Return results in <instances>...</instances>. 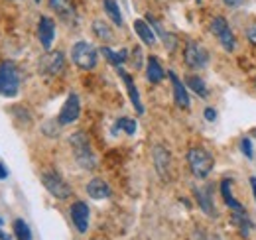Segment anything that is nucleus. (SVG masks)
<instances>
[{
	"label": "nucleus",
	"instance_id": "423d86ee",
	"mask_svg": "<svg viewBox=\"0 0 256 240\" xmlns=\"http://www.w3.org/2000/svg\"><path fill=\"white\" fill-rule=\"evenodd\" d=\"M211 32L215 34V38L221 42V46H223L226 52H234L236 40H234V34H232L230 26L226 24V20H224L223 16H215V18H213V22H211Z\"/></svg>",
	"mask_w": 256,
	"mask_h": 240
},
{
	"label": "nucleus",
	"instance_id": "f704fd0d",
	"mask_svg": "<svg viewBox=\"0 0 256 240\" xmlns=\"http://www.w3.org/2000/svg\"><path fill=\"white\" fill-rule=\"evenodd\" d=\"M0 240H10V238H8V236H6V234H4L2 230H0Z\"/></svg>",
	"mask_w": 256,
	"mask_h": 240
},
{
	"label": "nucleus",
	"instance_id": "4be33fe9",
	"mask_svg": "<svg viewBox=\"0 0 256 240\" xmlns=\"http://www.w3.org/2000/svg\"><path fill=\"white\" fill-rule=\"evenodd\" d=\"M100 52H102V56L108 60V63H110V65H114V67H120L128 58L126 50H122V52H118V54H116V52H112L110 48H100Z\"/></svg>",
	"mask_w": 256,
	"mask_h": 240
},
{
	"label": "nucleus",
	"instance_id": "f257e3e1",
	"mask_svg": "<svg viewBox=\"0 0 256 240\" xmlns=\"http://www.w3.org/2000/svg\"><path fill=\"white\" fill-rule=\"evenodd\" d=\"M69 144H71V150L75 156V162L83 168V170H93L96 164L95 154L91 150V144H89V138L83 134V132H75L71 138H69Z\"/></svg>",
	"mask_w": 256,
	"mask_h": 240
},
{
	"label": "nucleus",
	"instance_id": "7c9ffc66",
	"mask_svg": "<svg viewBox=\"0 0 256 240\" xmlns=\"http://www.w3.org/2000/svg\"><path fill=\"white\" fill-rule=\"evenodd\" d=\"M246 38H248L252 44H256V24H254V26H250V28L246 30Z\"/></svg>",
	"mask_w": 256,
	"mask_h": 240
},
{
	"label": "nucleus",
	"instance_id": "e433bc0d",
	"mask_svg": "<svg viewBox=\"0 0 256 240\" xmlns=\"http://www.w3.org/2000/svg\"><path fill=\"white\" fill-rule=\"evenodd\" d=\"M36 2H40V0H36Z\"/></svg>",
	"mask_w": 256,
	"mask_h": 240
},
{
	"label": "nucleus",
	"instance_id": "39448f33",
	"mask_svg": "<svg viewBox=\"0 0 256 240\" xmlns=\"http://www.w3.org/2000/svg\"><path fill=\"white\" fill-rule=\"evenodd\" d=\"M42 183L44 187L58 199H67L71 195V187L69 183L58 174V172H44L42 174Z\"/></svg>",
	"mask_w": 256,
	"mask_h": 240
},
{
	"label": "nucleus",
	"instance_id": "dca6fc26",
	"mask_svg": "<svg viewBox=\"0 0 256 240\" xmlns=\"http://www.w3.org/2000/svg\"><path fill=\"white\" fill-rule=\"evenodd\" d=\"M87 193H89V197H93V199H106V197H110V187H108L106 181L95 178V180L89 181Z\"/></svg>",
	"mask_w": 256,
	"mask_h": 240
},
{
	"label": "nucleus",
	"instance_id": "2f4dec72",
	"mask_svg": "<svg viewBox=\"0 0 256 240\" xmlns=\"http://www.w3.org/2000/svg\"><path fill=\"white\" fill-rule=\"evenodd\" d=\"M224 4L234 8V6H240V4H242V0H224Z\"/></svg>",
	"mask_w": 256,
	"mask_h": 240
},
{
	"label": "nucleus",
	"instance_id": "bb28decb",
	"mask_svg": "<svg viewBox=\"0 0 256 240\" xmlns=\"http://www.w3.org/2000/svg\"><path fill=\"white\" fill-rule=\"evenodd\" d=\"M116 126L122 128V130H124L126 134H130V136L136 132V122H134L132 118H118L116 120Z\"/></svg>",
	"mask_w": 256,
	"mask_h": 240
},
{
	"label": "nucleus",
	"instance_id": "4c0bfd02",
	"mask_svg": "<svg viewBox=\"0 0 256 240\" xmlns=\"http://www.w3.org/2000/svg\"><path fill=\"white\" fill-rule=\"evenodd\" d=\"M197 2H201V0H197Z\"/></svg>",
	"mask_w": 256,
	"mask_h": 240
},
{
	"label": "nucleus",
	"instance_id": "b1692460",
	"mask_svg": "<svg viewBox=\"0 0 256 240\" xmlns=\"http://www.w3.org/2000/svg\"><path fill=\"white\" fill-rule=\"evenodd\" d=\"M14 234H16L18 240H32V232H30L28 224L22 218H16L14 220Z\"/></svg>",
	"mask_w": 256,
	"mask_h": 240
},
{
	"label": "nucleus",
	"instance_id": "ddd939ff",
	"mask_svg": "<svg viewBox=\"0 0 256 240\" xmlns=\"http://www.w3.org/2000/svg\"><path fill=\"white\" fill-rule=\"evenodd\" d=\"M170 79H172V87H174V98H176V104L182 106V108H190V94L184 87V83L178 79V75L174 71L168 73Z\"/></svg>",
	"mask_w": 256,
	"mask_h": 240
},
{
	"label": "nucleus",
	"instance_id": "6ab92c4d",
	"mask_svg": "<svg viewBox=\"0 0 256 240\" xmlns=\"http://www.w3.org/2000/svg\"><path fill=\"white\" fill-rule=\"evenodd\" d=\"M50 6L64 18V20H73L75 18V10L71 6L69 0H50Z\"/></svg>",
	"mask_w": 256,
	"mask_h": 240
},
{
	"label": "nucleus",
	"instance_id": "0eeeda50",
	"mask_svg": "<svg viewBox=\"0 0 256 240\" xmlns=\"http://www.w3.org/2000/svg\"><path fill=\"white\" fill-rule=\"evenodd\" d=\"M184 58H186V63L192 67V69H203L207 67L209 63V52L201 46V44H195V42H190L184 50Z\"/></svg>",
	"mask_w": 256,
	"mask_h": 240
},
{
	"label": "nucleus",
	"instance_id": "7ed1b4c3",
	"mask_svg": "<svg viewBox=\"0 0 256 240\" xmlns=\"http://www.w3.org/2000/svg\"><path fill=\"white\" fill-rule=\"evenodd\" d=\"M20 89V75L12 61H4L0 65V94L16 96Z\"/></svg>",
	"mask_w": 256,
	"mask_h": 240
},
{
	"label": "nucleus",
	"instance_id": "2eb2a0df",
	"mask_svg": "<svg viewBox=\"0 0 256 240\" xmlns=\"http://www.w3.org/2000/svg\"><path fill=\"white\" fill-rule=\"evenodd\" d=\"M195 199L199 203L201 210L209 216H215V209H213V199H211V187H195Z\"/></svg>",
	"mask_w": 256,
	"mask_h": 240
},
{
	"label": "nucleus",
	"instance_id": "c9c22d12",
	"mask_svg": "<svg viewBox=\"0 0 256 240\" xmlns=\"http://www.w3.org/2000/svg\"><path fill=\"white\" fill-rule=\"evenodd\" d=\"M2 222H4V220H0V224H2Z\"/></svg>",
	"mask_w": 256,
	"mask_h": 240
},
{
	"label": "nucleus",
	"instance_id": "c756f323",
	"mask_svg": "<svg viewBox=\"0 0 256 240\" xmlns=\"http://www.w3.org/2000/svg\"><path fill=\"white\" fill-rule=\"evenodd\" d=\"M205 118L209 120V122H213V120L217 118V112H215V108H211V106H209V108H205Z\"/></svg>",
	"mask_w": 256,
	"mask_h": 240
},
{
	"label": "nucleus",
	"instance_id": "393cba45",
	"mask_svg": "<svg viewBox=\"0 0 256 240\" xmlns=\"http://www.w3.org/2000/svg\"><path fill=\"white\" fill-rule=\"evenodd\" d=\"M93 30H95L96 38H100L102 42H110L112 40V32H110V28L102 20H95L93 22Z\"/></svg>",
	"mask_w": 256,
	"mask_h": 240
},
{
	"label": "nucleus",
	"instance_id": "9b49d317",
	"mask_svg": "<svg viewBox=\"0 0 256 240\" xmlns=\"http://www.w3.org/2000/svg\"><path fill=\"white\" fill-rule=\"evenodd\" d=\"M38 38H40V42H42V46H44L46 50L52 48L54 38H56V24H54V20H50L48 16H42V18H40V24H38Z\"/></svg>",
	"mask_w": 256,
	"mask_h": 240
},
{
	"label": "nucleus",
	"instance_id": "f03ea898",
	"mask_svg": "<svg viewBox=\"0 0 256 240\" xmlns=\"http://www.w3.org/2000/svg\"><path fill=\"white\" fill-rule=\"evenodd\" d=\"M188 164H190L192 174L195 178H199V180H205L211 174L213 166H215L213 156L205 148H192V150L188 152Z\"/></svg>",
	"mask_w": 256,
	"mask_h": 240
},
{
	"label": "nucleus",
	"instance_id": "1a4fd4ad",
	"mask_svg": "<svg viewBox=\"0 0 256 240\" xmlns=\"http://www.w3.org/2000/svg\"><path fill=\"white\" fill-rule=\"evenodd\" d=\"M79 112H81V104H79V96L75 94V92H69V96H67V100H65L64 108H62V112H60V118L58 122L65 126V124H71V122H75V120L79 118Z\"/></svg>",
	"mask_w": 256,
	"mask_h": 240
},
{
	"label": "nucleus",
	"instance_id": "cd10ccee",
	"mask_svg": "<svg viewBox=\"0 0 256 240\" xmlns=\"http://www.w3.org/2000/svg\"><path fill=\"white\" fill-rule=\"evenodd\" d=\"M240 150H242V154H244L246 158H252V142H250L248 138L240 140Z\"/></svg>",
	"mask_w": 256,
	"mask_h": 240
},
{
	"label": "nucleus",
	"instance_id": "9d476101",
	"mask_svg": "<svg viewBox=\"0 0 256 240\" xmlns=\"http://www.w3.org/2000/svg\"><path fill=\"white\" fill-rule=\"evenodd\" d=\"M71 220L79 232H85L89 228V207L83 201L71 205Z\"/></svg>",
	"mask_w": 256,
	"mask_h": 240
},
{
	"label": "nucleus",
	"instance_id": "5701e85b",
	"mask_svg": "<svg viewBox=\"0 0 256 240\" xmlns=\"http://www.w3.org/2000/svg\"><path fill=\"white\" fill-rule=\"evenodd\" d=\"M104 12L110 16V20L116 26H122V14H120V8H118L116 0H104Z\"/></svg>",
	"mask_w": 256,
	"mask_h": 240
},
{
	"label": "nucleus",
	"instance_id": "f3484780",
	"mask_svg": "<svg viewBox=\"0 0 256 240\" xmlns=\"http://www.w3.org/2000/svg\"><path fill=\"white\" fill-rule=\"evenodd\" d=\"M230 185H232L230 180L221 181V195H223L226 207H228V209H232V212H244V207L234 199V195H232V191H230Z\"/></svg>",
	"mask_w": 256,
	"mask_h": 240
},
{
	"label": "nucleus",
	"instance_id": "412c9836",
	"mask_svg": "<svg viewBox=\"0 0 256 240\" xmlns=\"http://www.w3.org/2000/svg\"><path fill=\"white\" fill-rule=\"evenodd\" d=\"M232 222L238 226V230H240L242 236H248V232H250V228H252V222L248 220L246 210H244V212H232Z\"/></svg>",
	"mask_w": 256,
	"mask_h": 240
},
{
	"label": "nucleus",
	"instance_id": "f8f14e48",
	"mask_svg": "<svg viewBox=\"0 0 256 240\" xmlns=\"http://www.w3.org/2000/svg\"><path fill=\"white\" fill-rule=\"evenodd\" d=\"M154 164H156V170L160 174L162 180H170V152L166 150L164 146H156L154 148Z\"/></svg>",
	"mask_w": 256,
	"mask_h": 240
},
{
	"label": "nucleus",
	"instance_id": "4468645a",
	"mask_svg": "<svg viewBox=\"0 0 256 240\" xmlns=\"http://www.w3.org/2000/svg\"><path fill=\"white\" fill-rule=\"evenodd\" d=\"M118 75L122 77V81H124V85H126L128 96H130V100H132V104H134L136 112H138V114H144V106H142V102H140V94H138V89H136V85H134L132 77L128 75L124 69H120V67H118Z\"/></svg>",
	"mask_w": 256,
	"mask_h": 240
},
{
	"label": "nucleus",
	"instance_id": "c85d7f7f",
	"mask_svg": "<svg viewBox=\"0 0 256 240\" xmlns=\"http://www.w3.org/2000/svg\"><path fill=\"white\" fill-rule=\"evenodd\" d=\"M134 67H136V69L142 67V54H140V48L134 50Z\"/></svg>",
	"mask_w": 256,
	"mask_h": 240
},
{
	"label": "nucleus",
	"instance_id": "a211bd4d",
	"mask_svg": "<svg viewBox=\"0 0 256 240\" xmlns=\"http://www.w3.org/2000/svg\"><path fill=\"white\" fill-rule=\"evenodd\" d=\"M134 30H136L138 38H140L146 46H154V44H156V34H154V30L148 26V22H144V20H136V22H134Z\"/></svg>",
	"mask_w": 256,
	"mask_h": 240
},
{
	"label": "nucleus",
	"instance_id": "6e6552de",
	"mask_svg": "<svg viewBox=\"0 0 256 240\" xmlns=\"http://www.w3.org/2000/svg\"><path fill=\"white\" fill-rule=\"evenodd\" d=\"M65 58L62 52H48L42 60H40V73L48 75V77H56L64 71Z\"/></svg>",
	"mask_w": 256,
	"mask_h": 240
},
{
	"label": "nucleus",
	"instance_id": "a878e982",
	"mask_svg": "<svg viewBox=\"0 0 256 240\" xmlns=\"http://www.w3.org/2000/svg\"><path fill=\"white\" fill-rule=\"evenodd\" d=\"M188 85L192 87L201 98H205L207 96V85H205V81L201 79V77H195V75H192V77H188Z\"/></svg>",
	"mask_w": 256,
	"mask_h": 240
},
{
	"label": "nucleus",
	"instance_id": "20e7f679",
	"mask_svg": "<svg viewBox=\"0 0 256 240\" xmlns=\"http://www.w3.org/2000/svg\"><path fill=\"white\" fill-rule=\"evenodd\" d=\"M71 60L77 67L89 71V69H95L96 65V50L87 44V42H77L71 50Z\"/></svg>",
	"mask_w": 256,
	"mask_h": 240
},
{
	"label": "nucleus",
	"instance_id": "72a5a7b5",
	"mask_svg": "<svg viewBox=\"0 0 256 240\" xmlns=\"http://www.w3.org/2000/svg\"><path fill=\"white\" fill-rule=\"evenodd\" d=\"M250 185H252V195L256 199V178H250Z\"/></svg>",
	"mask_w": 256,
	"mask_h": 240
},
{
	"label": "nucleus",
	"instance_id": "473e14b6",
	"mask_svg": "<svg viewBox=\"0 0 256 240\" xmlns=\"http://www.w3.org/2000/svg\"><path fill=\"white\" fill-rule=\"evenodd\" d=\"M6 178H8V170L0 164V180H6Z\"/></svg>",
	"mask_w": 256,
	"mask_h": 240
},
{
	"label": "nucleus",
	"instance_id": "aec40b11",
	"mask_svg": "<svg viewBox=\"0 0 256 240\" xmlns=\"http://www.w3.org/2000/svg\"><path fill=\"white\" fill-rule=\"evenodd\" d=\"M146 75H148V81L150 83H160L162 79H164L166 73L162 69L158 58H148V71H146Z\"/></svg>",
	"mask_w": 256,
	"mask_h": 240
}]
</instances>
